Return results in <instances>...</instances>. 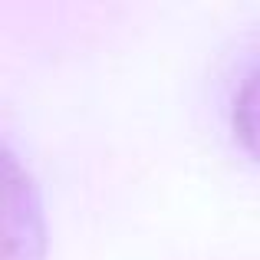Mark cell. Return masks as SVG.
I'll list each match as a JSON object with an SVG mask.
<instances>
[{
  "label": "cell",
  "mask_w": 260,
  "mask_h": 260,
  "mask_svg": "<svg viewBox=\"0 0 260 260\" xmlns=\"http://www.w3.org/2000/svg\"><path fill=\"white\" fill-rule=\"evenodd\" d=\"M231 122L241 139V145L260 161V63H254L234 89Z\"/></svg>",
  "instance_id": "6da1fadb"
}]
</instances>
